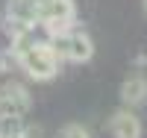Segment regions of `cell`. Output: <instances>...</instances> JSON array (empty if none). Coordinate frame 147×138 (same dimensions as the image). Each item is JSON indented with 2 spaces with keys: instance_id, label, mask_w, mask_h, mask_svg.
Instances as JSON below:
<instances>
[{
  "instance_id": "cell-9",
  "label": "cell",
  "mask_w": 147,
  "mask_h": 138,
  "mask_svg": "<svg viewBox=\"0 0 147 138\" xmlns=\"http://www.w3.org/2000/svg\"><path fill=\"white\" fill-rule=\"evenodd\" d=\"M24 138H44V129L38 123H27V129H24Z\"/></svg>"
},
{
  "instance_id": "cell-7",
  "label": "cell",
  "mask_w": 147,
  "mask_h": 138,
  "mask_svg": "<svg viewBox=\"0 0 147 138\" xmlns=\"http://www.w3.org/2000/svg\"><path fill=\"white\" fill-rule=\"evenodd\" d=\"M24 129H27L24 115L0 112V135H3V138H24Z\"/></svg>"
},
{
  "instance_id": "cell-12",
  "label": "cell",
  "mask_w": 147,
  "mask_h": 138,
  "mask_svg": "<svg viewBox=\"0 0 147 138\" xmlns=\"http://www.w3.org/2000/svg\"><path fill=\"white\" fill-rule=\"evenodd\" d=\"M0 138H3V135H0Z\"/></svg>"
},
{
  "instance_id": "cell-8",
  "label": "cell",
  "mask_w": 147,
  "mask_h": 138,
  "mask_svg": "<svg viewBox=\"0 0 147 138\" xmlns=\"http://www.w3.org/2000/svg\"><path fill=\"white\" fill-rule=\"evenodd\" d=\"M56 138H91V132H88V127H82V123H65V127L56 132Z\"/></svg>"
},
{
  "instance_id": "cell-2",
  "label": "cell",
  "mask_w": 147,
  "mask_h": 138,
  "mask_svg": "<svg viewBox=\"0 0 147 138\" xmlns=\"http://www.w3.org/2000/svg\"><path fill=\"white\" fill-rule=\"evenodd\" d=\"M53 47L62 62H71V65H85L94 56V41L85 30H68L62 35H53Z\"/></svg>"
},
{
  "instance_id": "cell-1",
  "label": "cell",
  "mask_w": 147,
  "mask_h": 138,
  "mask_svg": "<svg viewBox=\"0 0 147 138\" xmlns=\"http://www.w3.org/2000/svg\"><path fill=\"white\" fill-rule=\"evenodd\" d=\"M15 65L27 73V79H32V82H50V79L59 77L62 59H59V53H56L50 38H38L27 53H21L15 59Z\"/></svg>"
},
{
  "instance_id": "cell-10",
  "label": "cell",
  "mask_w": 147,
  "mask_h": 138,
  "mask_svg": "<svg viewBox=\"0 0 147 138\" xmlns=\"http://www.w3.org/2000/svg\"><path fill=\"white\" fill-rule=\"evenodd\" d=\"M12 62H15V59H12V53H6V50H0V77H3V73L12 68Z\"/></svg>"
},
{
  "instance_id": "cell-6",
  "label": "cell",
  "mask_w": 147,
  "mask_h": 138,
  "mask_svg": "<svg viewBox=\"0 0 147 138\" xmlns=\"http://www.w3.org/2000/svg\"><path fill=\"white\" fill-rule=\"evenodd\" d=\"M121 103L129 106V109H138L147 103V77H141V73H132V77H127L124 82H121Z\"/></svg>"
},
{
  "instance_id": "cell-11",
  "label": "cell",
  "mask_w": 147,
  "mask_h": 138,
  "mask_svg": "<svg viewBox=\"0 0 147 138\" xmlns=\"http://www.w3.org/2000/svg\"><path fill=\"white\" fill-rule=\"evenodd\" d=\"M144 15H147V0H144Z\"/></svg>"
},
{
  "instance_id": "cell-5",
  "label": "cell",
  "mask_w": 147,
  "mask_h": 138,
  "mask_svg": "<svg viewBox=\"0 0 147 138\" xmlns=\"http://www.w3.org/2000/svg\"><path fill=\"white\" fill-rule=\"evenodd\" d=\"M109 132H112V138H141L144 127H141V118L129 106H121L109 118Z\"/></svg>"
},
{
  "instance_id": "cell-4",
  "label": "cell",
  "mask_w": 147,
  "mask_h": 138,
  "mask_svg": "<svg viewBox=\"0 0 147 138\" xmlns=\"http://www.w3.org/2000/svg\"><path fill=\"white\" fill-rule=\"evenodd\" d=\"M32 109V97H30V88L24 82H6L0 88V112H12V115H27Z\"/></svg>"
},
{
  "instance_id": "cell-3",
  "label": "cell",
  "mask_w": 147,
  "mask_h": 138,
  "mask_svg": "<svg viewBox=\"0 0 147 138\" xmlns=\"http://www.w3.org/2000/svg\"><path fill=\"white\" fill-rule=\"evenodd\" d=\"M74 18H77V6L74 0H47L41 6V18L38 27H44V35L53 38V35H62L74 27Z\"/></svg>"
}]
</instances>
